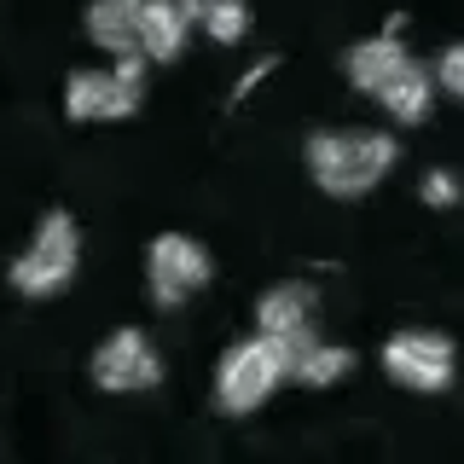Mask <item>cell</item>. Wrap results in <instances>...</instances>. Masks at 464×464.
Returning <instances> with one entry per match:
<instances>
[{
  "instance_id": "1",
  "label": "cell",
  "mask_w": 464,
  "mask_h": 464,
  "mask_svg": "<svg viewBox=\"0 0 464 464\" xmlns=\"http://www.w3.org/2000/svg\"><path fill=\"white\" fill-rule=\"evenodd\" d=\"M401 145L383 128H325L308 140V169L325 198H366L389 169H395Z\"/></svg>"
},
{
  "instance_id": "2",
  "label": "cell",
  "mask_w": 464,
  "mask_h": 464,
  "mask_svg": "<svg viewBox=\"0 0 464 464\" xmlns=\"http://www.w3.org/2000/svg\"><path fill=\"white\" fill-rule=\"evenodd\" d=\"M76 261H82V238H76V221L64 209L41 215L29 250L12 261V290L18 296H58L70 279H76Z\"/></svg>"
},
{
  "instance_id": "3",
  "label": "cell",
  "mask_w": 464,
  "mask_h": 464,
  "mask_svg": "<svg viewBox=\"0 0 464 464\" xmlns=\"http://www.w3.org/2000/svg\"><path fill=\"white\" fill-rule=\"evenodd\" d=\"M285 377H290V366L273 337L232 343L221 354V366H215V401H221V412H256Z\"/></svg>"
},
{
  "instance_id": "4",
  "label": "cell",
  "mask_w": 464,
  "mask_h": 464,
  "mask_svg": "<svg viewBox=\"0 0 464 464\" xmlns=\"http://www.w3.org/2000/svg\"><path fill=\"white\" fill-rule=\"evenodd\" d=\"M145 93V58H116V70H76L64 82L70 122H116L134 116Z\"/></svg>"
},
{
  "instance_id": "5",
  "label": "cell",
  "mask_w": 464,
  "mask_h": 464,
  "mask_svg": "<svg viewBox=\"0 0 464 464\" xmlns=\"http://www.w3.org/2000/svg\"><path fill=\"white\" fill-rule=\"evenodd\" d=\"M383 372L395 377L401 389H418V395H435V389L453 383V343L441 331H395L383 343Z\"/></svg>"
},
{
  "instance_id": "6",
  "label": "cell",
  "mask_w": 464,
  "mask_h": 464,
  "mask_svg": "<svg viewBox=\"0 0 464 464\" xmlns=\"http://www.w3.org/2000/svg\"><path fill=\"white\" fill-rule=\"evenodd\" d=\"M145 273H151V296L163 302V308H180V302H192L198 290L209 285V256H203V244L186 238V232H163V238L151 244Z\"/></svg>"
},
{
  "instance_id": "7",
  "label": "cell",
  "mask_w": 464,
  "mask_h": 464,
  "mask_svg": "<svg viewBox=\"0 0 464 464\" xmlns=\"http://www.w3.org/2000/svg\"><path fill=\"white\" fill-rule=\"evenodd\" d=\"M157 377H163V360H157V348L145 331H116V337L99 343L93 354V383L111 389V395H140V389H151Z\"/></svg>"
},
{
  "instance_id": "8",
  "label": "cell",
  "mask_w": 464,
  "mask_h": 464,
  "mask_svg": "<svg viewBox=\"0 0 464 464\" xmlns=\"http://www.w3.org/2000/svg\"><path fill=\"white\" fill-rule=\"evenodd\" d=\"M256 325H261V337L279 343L285 366H296V360L314 348V290L308 285L267 290V296H261V308H256Z\"/></svg>"
},
{
  "instance_id": "9",
  "label": "cell",
  "mask_w": 464,
  "mask_h": 464,
  "mask_svg": "<svg viewBox=\"0 0 464 464\" xmlns=\"http://www.w3.org/2000/svg\"><path fill=\"white\" fill-rule=\"evenodd\" d=\"M203 18V0H145V18H140V53L169 64L174 53L186 47V29Z\"/></svg>"
},
{
  "instance_id": "10",
  "label": "cell",
  "mask_w": 464,
  "mask_h": 464,
  "mask_svg": "<svg viewBox=\"0 0 464 464\" xmlns=\"http://www.w3.org/2000/svg\"><path fill=\"white\" fill-rule=\"evenodd\" d=\"M140 18H145V0H93L87 6V35L111 58H145L140 53Z\"/></svg>"
},
{
  "instance_id": "11",
  "label": "cell",
  "mask_w": 464,
  "mask_h": 464,
  "mask_svg": "<svg viewBox=\"0 0 464 464\" xmlns=\"http://www.w3.org/2000/svg\"><path fill=\"white\" fill-rule=\"evenodd\" d=\"M406 64H412V53L395 41V24H389V35H372V41H360V47H348V82H354L360 93H372V99L383 93Z\"/></svg>"
},
{
  "instance_id": "12",
  "label": "cell",
  "mask_w": 464,
  "mask_h": 464,
  "mask_svg": "<svg viewBox=\"0 0 464 464\" xmlns=\"http://www.w3.org/2000/svg\"><path fill=\"white\" fill-rule=\"evenodd\" d=\"M430 99H435V82H430V70L412 58V64H406L401 76L377 93V105L395 116V122H424V116H430Z\"/></svg>"
},
{
  "instance_id": "13",
  "label": "cell",
  "mask_w": 464,
  "mask_h": 464,
  "mask_svg": "<svg viewBox=\"0 0 464 464\" xmlns=\"http://www.w3.org/2000/svg\"><path fill=\"white\" fill-rule=\"evenodd\" d=\"M348 366H354V354H348V348H325V343H314L308 354L290 366V377H296V383H308V389H331V383H343V372H348Z\"/></svg>"
},
{
  "instance_id": "14",
  "label": "cell",
  "mask_w": 464,
  "mask_h": 464,
  "mask_svg": "<svg viewBox=\"0 0 464 464\" xmlns=\"http://www.w3.org/2000/svg\"><path fill=\"white\" fill-rule=\"evenodd\" d=\"M203 35L209 41H221V47H238L244 41V29H250V6L244 0H203Z\"/></svg>"
},
{
  "instance_id": "15",
  "label": "cell",
  "mask_w": 464,
  "mask_h": 464,
  "mask_svg": "<svg viewBox=\"0 0 464 464\" xmlns=\"http://www.w3.org/2000/svg\"><path fill=\"white\" fill-rule=\"evenodd\" d=\"M435 82H441V93L464 99V41H459V47H447V53H441V64H435Z\"/></svg>"
},
{
  "instance_id": "16",
  "label": "cell",
  "mask_w": 464,
  "mask_h": 464,
  "mask_svg": "<svg viewBox=\"0 0 464 464\" xmlns=\"http://www.w3.org/2000/svg\"><path fill=\"white\" fill-rule=\"evenodd\" d=\"M418 192H424V203H435V209H453V203H459V180L447 169H430Z\"/></svg>"
}]
</instances>
